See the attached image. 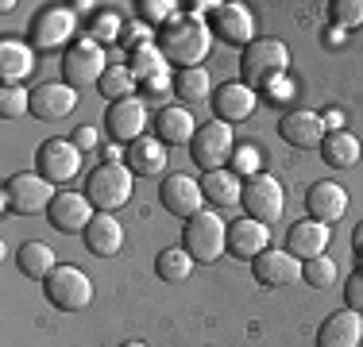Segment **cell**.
Listing matches in <instances>:
<instances>
[{
  "instance_id": "8992f818",
  "label": "cell",
  "mask_w": 363,
  "mask_h": 347,
  "mask_svg": "<svg viewBox=\"0 0 363 347\" xmlns=\"http://www.w3.org/2000/svg\"><path fill=\"white\" fill-rule=\"evenodd\" d=\"M43 293H47V301L55 309L82 312L93 301V282H89L85 271H77V266H70V263H58L55 271L47 274V282H43Z\"/></svg>"
},
{
  "instance_id": "52a82bcc",
  "label": "cell",
  "mask_w": 363,
  "mask_h": 347,
  "mask_svg": "<svg viewBox=\"0 0 363 347\" xmlns=\"http://www.w3.org/2000/svg\"><path fill=\"white\" fill-rule=\"evenodd\" d=\"M105 47H101L97 39H74L70 47H66V55H62V77H66V85H74V89H85V85H97L101 77H105Z\"/></svg>"
},
{
  "instance_id": "277c9868",
  "label": "cell",
  "mask_w": 363,
  "mask_h": 347,
  "mask_svg": "<svg viewBox=\"0 0 363 347\" xmlns=\"http://www.w3.org/2000/svg\"><path fill=\"white\" fill-rule=\"evenodd\" d=\"M182 247L194 255V263H217L228 251V224L217 212H197L182 224Z\"/></svg>"
},
{
  "instance_id": "83f0119b",
  "label": "cell",
  "mask_w": 363,
  "mask_h": 347,
  "mask_svg": "<svg viewBox=\"0 0 363 347\" xmlns=\"http://www.w3.org/2000/svg\"><path fill=\"white\" fill-rule=\"evenodd\" d=\"M359 154H363V147H359L356 132H344V127L328 132L325 143H321V159L328 162V166H336V170H352L359 162Z\"/></svg>"
},
{
  "instance_id": "60d3db41",
  "label": "cell",
  "mask_w": 363,
  "mask_h": 347,
  "mask_svg": "<svg viewBox=\"0 0 363 347\" xmlns=\"http://www.w3.org/2000/svg\"><path fill=\"white\" fill-rule=\"evenodd\" d=\"M143 93H147V97H155V101H162L167 93H174V77H167V74L151 77V81H143Z\"/></svg>"
},
{
  "instance_id": "e0dca14e",
  "label": "cell",
  "mask_w": 363,
  "mask_h": 347,
  "mask_svg": "<svg viewBox=\"0 0 363 347\" xmlns=\"http://www.w3.org/2000/svg\"><path fill=\"white\" fill-rule=\"evenodd\" d=\"M77 108V89L66 81H43L39 89H31V116L35 120H66Z\"/></svg>"
},
{
  "instance_id": "b9f144b4",
  "label": "cell",
  "mask_w": 363,
  "mask_h": 347,
  "mask_svg": "<svg viewBox=\"0 0 363 347\" xmlns=\"http://www.w3.org/2000/svg\"><path fill=\"white\" fill-rule=\"evenodd\" d=\"M182 8H186V16H201V12H217V8H220V0H189V4H182Z\"/></svg>"
},
{
  "instance_id": "d590c367",
  "label": "cell",
  "mask_w": 363,
  "mask_h": 347,
  "mask_svg": "<svg viewBox=\"0 0 363 347\" xmlns=\"http://www.w3.org/2000/svg\"><path fill=\"white\" fill-rule=\"evenodd\" d=\"M23 112H31V93L23 89V85H4V89H0V116L20 120Z\"/></svg>"
},
{
  "instance_id": "484cf974",
  "label": "cell",
  "mask_w": 363,
  "mask_h": 347,
  "mask_svg": "<svg viewBox=\"0 0 363 347\" xmlns=\"http://www.w3.org/2000/svg\"><path fill=\"white\" fill-rule=\"evenodd\" d=\"M124 159H128V170L132 174L151 178V174H162V166H167V143H159L155 135H143L135 143H128Z\"/></svg>"
},
{
  "instance_id": "cb8c5ba5",
  "label": "cell",
  "mask_w": 363,
  "mask_h": 347,
  "mask_svg": "<svg viewBox=\"0 0 363 347\" xmlns=\"http://www.w3.org/2000/svg\"><path fill=\"white\" fill-rule=\"evenodd\" d=\"M267 247H271V228L267 224L252 220V216L228 224V251L236 258H259Z\"/></svg>"
},
{
  "instance_id": "3957f363",
  "label": "cell",
  "mask_w": 363,
  "mask_h": 347,
  "mask_svg": "<svg viewBox=\"0 0 363 347\" xmlns=\"http://www.w3.org/2000/svg\"><path fill=\"white\" fill-rule=\"evenodd\" d=\"M85 197L97 212H116L120 205H128L132 197V170L124 162H101L85 174Z\"/></svg>"
},
{
  "instance_id": "4316f807",
  "label": "cell",
  "mask_w": 363,
  "mask_h": 347,
  "mask_svg": "<svg viewBox=\"0 0 363 347\" xmlns=\"http://www.w3.org/2000/svg\"><path fill=\"white\" fill-rule=\"evenodd\" d=\"M35 69V55L23 39H4L0 42V77L4 85H20L23 77Z\"/></svg>"
},
{
  "instance_id": "7402d4cb",
  "label": "cell",
  "mask_w": 363,
  "mask_h": 347,
  "mask_svg": "<svg viewBox=\"0 0 363 347\" xmlns=\"http://www.w3.org/2000/svg\"><path fill=\"white\" fill-rule=\"evenodd\" d=\"M85 251L97 258H112L120 255V247H124V224L116 220L112 212H97L89 220V228H85Z\"/></svg>"
},
{
  "instance_id": "603a6c76",
  "label": "cell",
  "mask_w": 363,
  "mask_h": 347,
  "mask_svg": "<svg viewBox=\"0 0 363 347\" xmlns=\"http://www.w3.org/2000/svg\"><path fill=\"white\" fill-rule=\"evenodd\" d=\"M359 343H363V317L352 309L325 317V324L317 328V347H359Z\"/></svg>"
},
{
  "instance_id": "e575fe53",
  "label": "cell",
  "mask_w": 363,
  "mask_h": 347,
  "mask_svg": "<svg viewBox=\"0 0 363 347\" xmlns=\"http://www.w3.org/2000/svg\"><path fill=\"white\" fill-rule=\"evenodd\" d=\"M301 282H306L309 290H328V285L336 282V263L328 255L306 258V263H301Z\"/></svg>"
},
{
  "instance_id": "ab89813d",
  "label": "cell",
  "mask_w": 363,
  "mask_h": 347,
  "mask_svg": "<svg viewBox=\"0 0 363 347\" xmlns=\"http://www.w3.org/2000/svg\"><path fill=\"white\" fill-rule=\"evenodd\" d=\"M344 301H348L352 312L363 317V266H356V274L348 278V285H344Z\"/></svg>"
},
{
  "instance_id": "7dc6e473",
  "label": "cell",
  "mask_w": 363,
  "mask_h": 347,
  "mask_svg": "<svg viewBox=\"0 0 363 347\" xmlns=\"http://www.w3.org/2000/svg\"><path fill=\"white\" fill-rule=\"evenodd\" d=\"M120 347H147V343H140V340H128V343H120Z\"/></svg>"
},
{
  "instance_id": "7a4b0ae2",
  "label": "cell",
  "mask_w": 363,
  "mask_h": 347,
  "mask_svg": "<svg viewBox=\"0 0 363 347\" xmlns=\"http://www.w3.org/2000/svg\"><path fill=\"white\" fill-rule=\"evenodd\" d=\"M290 69V50L282 39H255L240 50V74L252 89H271Z\"/></svg>"
},
{
  "instance_id": "5bb4252c",
  "label": "cell",
  "mask_w": 363,
  "mask_h": 347,
  "mask_svg": "<svg viewBox=\"0 0 363 347\" xmlns=\"http://www.w3.org/2000/svg\"><path fill=\"white\" fill-rule=\"evenodd\" d=\"M209 31H213V39L228 42V47H240V50L247 42H255V20L244 4H220L209 16Z\"/></svg>"
},
{
  "instance_id": "836d02e7",
  "label": "cell",
  "mask_w": 363,
  "mask_h": 347,
  "mask_svg": "<svg viewBox=\"0 0 363 347\" xmlns=\"http://www.w3.org/2000/svg\"><path fill=\"white\" fill-rule=\"evenodd\" d=\"M135 81H140V77H135L128 66H108V69H105V77L97 81V89L105 93V101L116 104V101H128V97H132Z\"/></svg>"
},
{
  "instance_id": "f1b7e54d",
  "label": "cell",
  "mask_w": 363,
  "mask_h": 347,
  "mask_svg": "<svg viewBox=\"0 0 363 347\" xmlns=\"http://www.w3.org/2000/svg\"><path fill=\"white\" fill-rule=\"evenodd\" d=\"M201 189H205V201L217 205V208H232L244 197V186H240V178L232 170H209L201 181Z\"/></svg>"
},
{
  "instance_id": "ac0fdd59",
  "label": "cell",
  "mask_w": 363,
  "mask_h": 347,
  "mask_svg": "<svg viewBox=\"0 0 363 347\" xmlns=\"http://www.w3.org/2000/svg\"><path fill=\"white\" fill-rule=\"evenodd\" d=\"M105 127H108V135L116 139V143H135V139H143V132H147V104L140 97L108 104Z\"/></svg>"
},
{
  "instance_id": "d4e9b609",
  "label": "cell",
  "mask_w": 363,
  "mask_h": 347,
  "mask_svg": "<svg viewBox=\"0 0 363 347\" xmlns=\"http://www.w3.org/2000/svg\"><path fill=\"white\" fill-rule=\"evenodd\" d=\"M328 239H333V228L328 224H317V220H298L290 228V236H286V251L290 255H298L301 263L306 258H317V255H325V247H328Z\"/></svg>"
},
{
  "instance_id": "30bf717a",
  "label": "cell",
  "mask_w": 363,
  "mask_h": 347,
  "mask_svg": "<svg viewBox=\"0 0 363 347\" xmlns=\"http://www.w3.org/2000/svg\"><path fill=\"white\" fill-rule=\"evenodd\" d=\"M35 166L39 174L50 181V186H62V181H74L77 174H82V147L74 143V139H47V143L39 147L35 154Z\"/></svg>"
},
{
  "instance_id": "8fae6325",
  "label": "cell",
  "mask_w": 363,
  "mask_h": 347,
  "mask_svg": "<svg viewBox=\"0 0 363 347\" xmlns=\"http://www.w3.org/2000/svg\"><path fill=\"white\" fill-rule=\"evenodd\" d=\"M279 135L286 139L290 147H298V151H321L328 124H325L321 112H313V108H290L286 116L279 120Z\"/></svg>"
},
{
  "instance_id": "7c38bea8",
  "label": "cell",
  "mask_w": 363,
  "mask_h": 347,
  "mask_svg": "<svg viewBox=\"0 0 363 347\" xmlns=\"http://www.w3.org/2000/svg\"><path fill=\"white\" fill-rule=\"evenodd\" d=\"M93 216H97V208L89 205V197H85V193H74V189L55 193V201H50V208H47L50 228L66 232V236H85V228H89Z\"/></svg>"
},
{
  "instance_id": "f6af8a7d",
  "label": "cell",
  "mask_w": 363,
  "mask_h": 347,
  "mask_svg": "<svg viewBox=\"0 0 363 347\" xmlns=\"http://www.w3.org/2000/svg\"><path fill=\"white\" fill-rule=\"evenodd\" d=\"M252 162H255V154H252V151H240V159H236V166H244V170H252Z\"/></svg>"
},
{
  "instance_id": "ba28073f",
  "label": "cell",
  "mask_w": 363,
  "mask_h": 347,
  "mask_svg": "<svg viewBox=\"0 0 363 347\" xmlns=\"http://www.w3.org/2000/svg\"><path fill=\"white\" fill-rule=\"evenodd\" d=\"M50 201H55V186L35 170H23V174H12L4 186V208L8 212H20V216H35V212H47Z\"/></svg>"
},
{
  "instance_id": "bcb514c9",
  "label": "cell",
  "mask_w": 363,
  "mask_h": 347,
  "mask_svg": "<svg viewBox=\"0 0 363 347\" xmlns=\"http://www.w3.org/2000/svg\"><path fill=\"white\" fill-rule=\"evenodd\" d=\"M328 42H344V31L340 28H328Z\"/></svg>"
},
{
  "instance_id": "ee69618b",
  "label": "cell",
  "mask_w": 363,
  "mask_h": 347,
  "mask_svg": "<svg viewBox=\"0 0 363 347\" xmlns=\"http://www.w3.org/2000/svg\"><path fill=\"white\" fill-rule=\"evenodd\" d=\"M352 247H356V255H359V266H363V220L356 224V232H352Z\"/></svg>"
},
{
  "instance_id": "d6a6232c",
  "label": "cell",
  "mask_w": 363,
  "mask_h": 347,
  "mask_svg": "<svg viewBox=\"0 0 363 347\" xmlns=\"http://www.w3.org/2000/svg\"><path fill=\"white\" fill-rule=\"evenodd\" d=\"M128 69H132L140 81L162 77V74H167V55H162L159 47H151V42H143V47L132 50V58H128Z\"/></svg>"
},
{
  "instance_id": "44dd1931",
  "label": "cell",
  "mask_w": 363,
  "mask_h": 347,
  "mask_svg": "<svg viewBox=\"0 0 363 347\" xmlns=\"http://www.w3.org/2000/svg\"><path fill=\"white\" fill-rule=\"evenodd\" d=\"M306 212H309V220L333 228V224L348 212V193H344V186H336V181H317V186H309Z\"/></svg>"
},
{
  "instance_id": "2e32d148",
  "label": "cell",
  "mask_w": 363,
  "mask_h": 347,
  "mask_svg": "<svg viewBox=\"0 0 363 347\" xmlns=\"http://www.w3.org/2000/svg\"><path fill=\"white\" fill-rule=\"evenodd\" d=\"M74 28H77V20H74V12L66 4L39 8L35 23H31V42H35V47H47V50L66 47V42L74 39Z\"/></svg>"
},
{
  "instance_id": "d6986e66",
  "label": "cell",
  "mask_w": 363,
  "mask_h": 347,
  "mask_svg": "<svg viewBox=\"0 0 363 347\" xmlns=\"http://www.w3.org/2000/svg\"><path fill=\"white\" fill-rule=\"evenodd\" d=\"M255 104H259L255 89L244 81H224L213 93V112H217L220 124H244V120H252Z\"/></svg>"
},
{
  "instance_id": "7bdbcfd3",
  "label": "cell",
  "mask_w": 363,
  "mask_h": 347,
  "mask_svg": "<svg viewBox=\"0 0 363 347\" xmlns=\"http://www.w3.org/2000/svg\"><path fill=\"white\" fill-rule=\"evenodd\" d=\"M74 143L82 147V151H93V147H97V132H93V127H77V132H74Z\"/></svg>"
},
{
  "instance_id": "ffe728a7",
  "label": "cell",
  "mask_w": 363,
  "mask_h": 347,
  "mask_svg": "<svg viewBox=\"0 0 363 347\" xmlns=\"http://www.w3.org/2000/svg\"><path fill=\"white\" fill-rule=\"evenodd\" d=\"M155 139L159 143H167V147H182V143H194V135H197V120H194V112L186 108V104H162L159 112H155Z\"/></svg>"
},
{
  "instance_id": "4dcf8cb0",
  "label": "cell",
  "mask_w": 363,
  "mask_h": 347,
  "mask_svg": "<svg viewBox=\"0 0 363 347\" xmlns=\"http://www.w3.org/2000/svg\"><path fill=\"white\" fill-rule=\"evenodd\" d=\"M209 93H217L213 89V81H209V69H178L174 74V97L178 101H186V104H205L209 101Z\"/></svg>"
},
{
  "instance_id": "8d00e7d4",
  "label": "cell",
  "mask_w": 363,
  "mask_h": 347,
  "mask_svg": "<svg viewBox=\"0 0 363 347\" xmlns=\"http://www.w3.org/2000/svg\"><path fill=\"white\" fill-rule=\"evenodd\" d=\"M140 20L143 23H155V28H167L170 20H178V4L174 0H140Z\"/></svg>"
},
{
  "instance_id": "f35d334b",
  "label": "cell",
  "mask_w": 363,
  "mask_h": 347,
  "mask_svg": "<svg viewBox=\"0 0 363 347\" xmlns=\"http://www.w3.org/2000/svg\"><path fill=\"white\" fill-rule=\"evenodd\" d=\"M116 35H120V16L116 12H97V16H93L89 39H97L101 47H105V42H116Z\"/></svg>"
},
{
  "instance_id": "74e56055",
  "label": "cell",
  "mask_w": 363,
  "mask_h": 347,
  "mask_svg": "<svg viewBox=\"0 0 363 347\" xmlns=\"http://www.w3.org/2000/svg\"><path fill=\"white\" fill-rule=\"evenodd\" d=\"M328 12H333L336 28H356V23H363V0H333Z\"/></svg>"
},
{
  "instance_id": "1f68e13d",
  "label": "cell",
  "mask_w": 363,
  "mask_h": 347,
  "mask_svg": "<svg viewBox=\"0 0 363 347\" xmlns=\"http://www.w3.org/2000/svg\"><path fill=\"white\" fill-rule=\"evenodd\" d=\"M155 274H159L162 282H170V285L186 282V278L194 274V255H189L186 247H167L159 258H155Z\"/></svg>"
},
{
  "instance_id": "f546056e",
  "label": "cell",
  "mask_w": 363,
  "mask_h": 347,
  "mask_svg": "<svg viewBox=\"0 0 363 347\" xmlns=\"http://www.w3.org/2000/svg\"><path fill=\"white\" fill-rule=\"evenodd\" d=\"M16 266H20L23 278H35V282H47V274L55 271V251L39 239H28L20 251H16Z\"/></svg>"
},
{
  "instance_id": "6da1fadb",
  "label": "cell",
  "mask_w": 363,
  "mask_h": 347,
  "mask_svg": "<svg viewBox=\"0 0 363 347\" xmlns=\"http://www.w3.org/2000/svg\"><path fill=\"white\" fill-rule=\"evenodd\" d=\"M209 42H213V31L205 20L197 16H178L170 20L167 28L159 31V50L167 55V62H174L178 69H197L209 55Z\"/></svg>"
},
{
  "instance_id": "9c48e42d",
  "label": "cell",
  "mask_w": 363,
  "mask_h": 347,
  "mask_svg": "<svg viewBox=\"0 0 363 347\" xmlns=\"http://www.w3.org/2000/svg\"><path fill=\"white\" fill-rule=\"evenodd\" d=\"M189 154L205 174L209 170H224V162L236 154V132L232 124H220V120H209V124L197 127L194 143H189Z\"/></svg>"
},
{
  "instance_id": "9a60e30c",
  "label": "cell",
  "mask_w": 363,
  "mask_h": 347,
  "mask_svg": "<svg viewBox=\"0 0 363 347\" xmlns=\"http://www.w3.org/2000/svg\"><path fill=\"white\" fill-rule=\"evenodd\" d=\"M252 274H255L259 285H271V290L294 285V282H301V258L290 255V251L267 247L259 258H252Z\"/></svg>"
},
{
  "instance_id": "4fadbf2b",
  "label": "cell",
  "mask_w": 363,
  "mask_h": 347,
  "mask_svg": "<svg viewBox=\"0 0 363 347\" xmlns=\"http://www.w3.org/2000/svg\"><path fill=\"white\" fill-rule=\"evenodd\" d=\"M159 197H162V208H167L170 216H178V220H189V216L205 212V189H201V181H194L189 174H170V178L162 181Z\"/></svg>"
},
{
  "instance_id": "5b68a950",
  "label": "cell",
  "mask_w": 363,
  "mask_h": 347,
  "mask_svg": "<svg viewBox=\"0 0 363 347\" xmlns=\"http://www.w3.org/2000/svg\"><path fill=\"white\" fill-rule=\"evenodd\" d=\"M240 205H244V212L252 216L259 224H279L282 212H286V193H282V181L274 178V174H252V178L244 181V197H240Z\"/></svg>"
}]
</instances>
